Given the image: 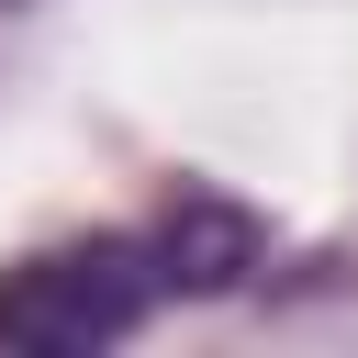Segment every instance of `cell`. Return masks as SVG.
Segmentation results:
<instances>
[{"instance_id": "1", "label": "cell", "mask_w": 358, "mask_h": 358, "mask_svg": "<svg viewBox=\"0 0 358 358\" xmlns=\"http://www.w3.org/2000/svg\"><path fill=\"white\" fill-rule=\"evenodd\" d=\"M157 291H168L157 246L90 235V246L22 257V268L0 280V336H11V347H45V358H90V347H123V336L157 313Z\"/></svg>"}, {"instance_id": "2", "label": "cell", "mask_w": 358, "mask_h": 358, "mask_svg": "<svg viewBox=\"0 0 358 358\" xmlns=\"http://www.w3.org/2000/svg\"><path fill=\"white\" fill-rule=\"evenodd\" d=\"M157 268H168V291H235V280L257 268V224H246L235 201L190 190V201L157 224Z\"/></svg>"}]
</instances>
